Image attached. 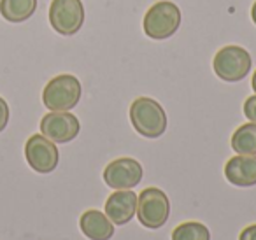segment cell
<instances>
[{
	"label": "cell",
	"instance_id": "6da1fadb",
	"mask_svg": "<svg viewBox=\"0 0 256 240\" xmlns=\"http://www.w3.org/2000/svg\"><path fill=\"white\" fill-rule=\"evenodd\" d=\"M128 116L134 130L146 138H158L167 130L165 109L160 106V102L150 96H139L134 100Z\"/></svg>",
	"mask_w": 256,
	"mask_h": 240
},
{
	"label": "cell",
	"instance_id": "7a4b0ae2",
	"mask_svg": "<svg viewBox=\"0 0 256 240\" xmlns=\"http://www.w3.org/2000/svg\"><path fill=\"white\" fill-rule=\"evenodd\" d=\"M181 26V11L174 2L160 0L146 11L142 20V30L150 39H170Z\"/></svg>",
	"mask_w": 256,
	"mask_h": 240
},
{
	"label": "cell",
	"instance_id": "3957f363",
	"mask_svg": "<svg viewBox=\"0 0 256 240\" xmlns=\"http://www.w3.org/2000/svg\"><path fill=\"white\" fill-rule=\"evenodd\" d=\"M139 222L148 230H158L170 218V200L160 188H146L137 196V212Z\"/></svg>",
	"mask_w": 256,
	"mask_h": 240
},
{
	"label": "cell",
	"instance_id": "277c9868",
	"mask_svg": "<svg viewBox=\"0 0 256 240\" xmlns=\"http://www.w3.org/2000/svg\"><path fill=\"white\" fill-rule=\"evenodd\" d=\"M81 95L79 79L72 74H60L44 86L42 104L50 110H70L79 104Z\"/></svg>",
	"mask_w": 256,
	"mask_h": 240
},
{
	"label": "cell",
	"instance_id": "5b68a950",
	"mask_svg": "<svg viewBox=\"0 0 256 240\" xmlns=\"http://www.w3.org/2000/svg\"><path fill=\"white\" fill-rule=\"evenodd\" d=\"M251 54L240 46H224L212 58L214 74L224 82L242 81L251 72Z\"/></svg>",
	"mask_w": 256,
	"mask_h": 240
},
{
	"label": "cell",
	"instance_id": "8992f818",
	"mask_svg": "<svg viewBox=\"0 0 256 240\" xmlns=\"http://www.w3.org/2000/svg\"><path fill=\"white\" fill-rule=\"evenodd\" d=\"M84 18L81 0H53L50 6V25L60 36H76L84 25Z\"/></svg>",
	"mask_w": 256,
	"mask_h": 240
},
{
	"label": "cell",
	"instance_id": "52a82bcc",
	"mask_svg": "<svg viewBox=\"0 0 256 240\" xmlns=\"http://www.w3.org/2000/svg\"><path fill=\"white\" fill-rule=\"evenodd\" d=\"M81 132V123L70 110H51L40 120V134L54 144L72 142Z\"/></svg>",
	"mask_w": 256,
	"mask_h": 240
},
{
	"label": "cell",
	"instance_id": "ba28073f",
	"mask_svg": "<svg viewBox=\"0 0 256 240\" xmlns=\"http://www.w3.org/2000/svg\"><path fill=\"white\" fill-rule=\"evenodd\" d=\"M25 158L30 168L37 174H51L58 166L60 152L54 142L46 138L42 134H36L26 140Z\"/></svg>",
	"mask_w": 256,
	"mask_h": 240
},
{
	"label": "cell",
	"instance_id": "9c48e42d",
	"mask_svg": "<svg viewBox=\"0 0 256 240\" xmlns=\"http://www.w3.org/2000/svg\"><path fill=\"white\" fill-rule=\"evenodd\" d=\"M144 176V168L136 158L112 160L104 168V182L110 190H134L139 186Z\"/></svg>",
	"mask_w": 256,
	"mask_h": 240
},
{
	"label": "cell",
	"instance_id": "30bf717a",
	"mask_svg": "<svg viewBox=\"0 0 256 240\" xmlns=\"http://www.w3.org/2000/svg\"><path fill=\"white\" fill-rule=\"evenodd\" d=\"M106 216L114 222V226L128 224L136 218L137 194L134 190H116L104 205Z\"/></svg>",
	"mask_w": 256,
	"mask_h": 240
},
{
	"label": "cell",
	"instance_id": "8fae6325",
	"mask_svg": "<svg viewBox=\"0 0 256 240\" xmlns=\"http://www.w3.org/2000/svg\"><path fill=\"white\" fill-rule=\"evenodd\" d=\"M224 177L237 188L256 186V156L237 154L224 165Z\"/></svg>",
	"mask_w": 256,
	"mask_h": 240
},
{
	"label": "cell",
	"instance_id": "7c38bea8",
	"mask_svg": "<svg viewBox=\"0 0 256 240\" xmlns=\"http://www.w3.org/2000/svg\"><path fill=\"white\" fill-rule=\"evenodd\" d=\"M79 228L82 235L90 240H110L114 236V222L106 216V212L90 208L79 218Z\"/></svg>",
	"mask_w": 256,
	"mask_h": 240
},
{
	"label": "cell",
	"instance_id": "4fadbf2b",
	"mask_svg": "<svg viewBox=\"0 0 256 240\" xmlns=\"http://www.w3.org/2000/svg\"><path fill=\"white\" fill-rule=\"evenodd\" d=\"M37 0H0V16L9 23H23L34 16Z\"/></svg>",
	"mask_w": 256,
	"mask_h": 240
},
{
	"label": "cell",
	"instance_id": "5bb4252c",
	"mask_svg": "<svg viewBox=\"0 0 256 240\" xmlns=\"http://www.w3.org/2000/svg\"><path fill=\"white\" fill-rule=\"evenodd\" d=\"M230 146L237 154L256 156V123H246L234 132Z\"/></svg>",
	"mask_w": 256,
	"mask_h": 240
},
{
	"label": "cell",
	"instance_id": "9a60e30c",
	"mask_svg": "<svg viewBox=\"0 0 256 240\" xmlns=\"http://www.w3.org/2000/svg\"><path fill=\"white\" fill-rule=\"evenodd\" d=\"M172 240H210V232L206 224L198 221H186L176 226Z\"/></svg>",
	"mask_w": 256,
	"mask_h": 240
},
{
	"label": "cell",
	"instance_id": "2e32d148",
	"mask_svg": "<svg viewBox=\"0 0 256 240\" xmlns=\"http://www.w3.org/2000/svg\"><path fill=\"white\" fill-rule=\"evenodd\" d=\"M242 110H244V116L248 118L251 123H256V95H251L249 98H246Z\"/></svg>",
	"mask_w": 256,
	"mask_h": 240
},
{
	"label": "cell",
	"instance_id": "e0dca14e",
	"mask_svg": "<svg viewBox=\"0 0 256 240\" xmlns=\"http://www.w3.org/2000/svg\"><path fill=\"white\" fill-rule=\"evenodd\" d=\"M9 123V106L2 96H0V132H4Z\"/></svg>",
	"mask_w": 256,
	"mask_h": 240
},
{
	"label": "cell",
	"instance_id": "ac0fdd59",
	"mask_svg": "<svg viewBox=\"0 0 256 240\" xmlns=\"http://www.w3.org/2000/svg\"><path fill=\"white\" fill-rule=\"evenodd\" d=\"M238 240H256V224L246 226L238 235Z\"/></svg>",
	"mask_w": 256,
	"mask_h": 240
},
{
	"label": "cell",
	"instance_id": "d6986e66",
	"mask_svg": "<svg viewBox=\"0 0 256 240\" xmlns=\"http://www.w3.org/2000/svg\"><path fill=\"white\" fill-rule=\"evenodd\" d=\"M251 20H252V23L256 25V0H254V4H252V8H251Z\"/></svg>",
	"mask_w": 256,
	"mask_h": 240
},
{
	"label": "cell",
	"instance_id": "ffe728a7",
	"mask_svg": "<svg viewBox=\"0 0 256 240\" xmlns=\"http://www.w3.org/2000/svg\"><path fill=\"white\" fill-rule=\"evenodd\" d=\"M251 86H252V92L256 93V70H254V74H252V79H251Z\"/></svg>",
	"mask_w": 256,
	"mask_h": 240
}]
</instances>
